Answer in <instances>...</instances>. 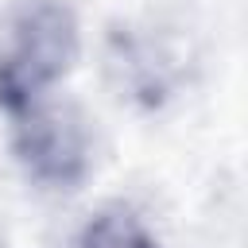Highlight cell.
<instances>
[{"mask_svg": "<svg viewBox=\"0 0 248 248\" xmlns=\"http://www.w3.org/2000/svg\"><path fill=\"white\" fill-rule=\"evenodd\" d=\"M70 248H159L155 232L143 225V217L128 205H105L93 213Z\"/></svg>", "mask_w": 248, "mask_h": 248, "instance_id": "3957f363", "label": "cell"}, {"mask_svg": "<svg viewBox=\"0 0 248 248\" xmlns=\"http://www.w3.org/2000/svg\"><path fill=\"white\" fill-rule=\"evenodd\" d=\"M16 155L27 174L50 190H74L89 174L85 120L50 101L16 116Z\"/></svg>", "mask_w": 248, "mask_h": 248, "instance_id": "7a4b0ae2", "label": "cell"}, {"mask_svg": "<svg viewBox=\"0 0 248 248\" xmlns=\"http://www.w3.org/2000/svg\"><path fill=\"white\" fill-rule=\"evenodd\" d=\"M78 19L62 0H31L0 46V108L16 120L43 105L78 62Z\"/></svg>", "mask_w": 248, "mask_h": 248, "instance_id": "6da1fadb", "label": "cell"}]
</instances>
